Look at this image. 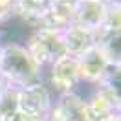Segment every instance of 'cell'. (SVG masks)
<instances>
[{"label":"cell","instance_id":"ba28073f","mask_svg":"<svg viewBox=\"0 0 121 121\" xmlns=\"http://www.w3.org/2000/svg\"><path fill=\"white\" fill-rule=\"evenodd\" d=\"M73 6H75V2H52V4H46L44 11L40 15V28L55 30V31H62L64 28H68L72 24V20H73Z\"/></svg>","mask_w":121,"mask_h":121},{"label":"cell","instance_id":"8992f818","mask_svg":"<svg viewBox=\"0 0 121 121\" xmlns=\"http://www.w3.org/2000/svg\"><path fill=\"white\" fill-rule=\"evenodd\" d=\"M53 121H95L86 103L77 99L73 94H62L57 106L52 110Z\"/></svg>","mask_w":121,"mask_h":121},{"label":"cell","instance_id":"30bf717a","mask_svg":"<svg viewBox=\"0 0 121 121\" xmlns=\"http://www.w3.org/2000/svg\"><path fill=\"white\" fill-rule=\"evenodd\" d=\"M13 17H15V4L0 0V24L8 22L9 18H13Z\"/></svg>","mask_w":121,"mask_h":121},{"label":"cell","instance_id":"7a4b0ae2","mask_svg":"<svg viewBox=\"0 0 121 121\" xmlns=\"http://www.w3.org/2000/svg\"><path fill=\"white\" fill-rule=\"evenodd\" d=\"M17 105H18V112L26 117L44 119L52 112V92L40 81L33 83L30 86L17 90Z\"/></svg>","mask_w":121,"mask_h":121},{"label":"cell","instance_id":"4fadbf2b","mask_svg":"<svg viewBox=\"0 0 121 121\" xmlns=\"http://www.w3.org/2000/svg\"><path fill=\"white\" fill-rule=\"evenodd\" d=\"M0 52H2V48H0Z\"/></svg>","mask_w":121,"mask_h":121},{"label":"cell","instance_id":"5b68a950","mask_svg":"<svg viewBox=\"0 0 121 121\" xmlns=\"http://www.w3.org/2000/svg\"><path fill=\"white\" fill-rule=\"evenodd\" d=\"M106 6L108 4H103V2H75L72 24L97 33L105 22Z\"/></svg>","mask_w":121,"mask_h":121},{"label":"cell","instance_id":"277c9868","mask_svg":"<svg viewBox=\"0 0 121 121\" xmlns=\"http://www.w3.org/2000/svg\"><path fill=\"white\" fill-rule=\"evenodd\" d=\"M77 68H79L81 81L99 84V81L103 79L106 68H108V60L97 46H92L90 50H86L83 55L77 57Z\"/></svg>","mask_w":121,"mask_h":121},{"label":"cell","instance_id":"5bb4252c","mask_svg":"<svg viewBox=\"0 0 121 121\" xmlns=\"http://www.w3.org/2000/svg\"><path fill=\"white\" fill-rule=\"evenodd\" d=\"M52 121H53V119H52Z\"/></svg>","mask_w":121,"mask_h":121},{"label":"cell","instance_id":"9c48e42d","mask_svg":"<svg viewBox=\"0 0 121 121\" xmlns=\"http://www.w3.org/2000/svg\"><path fill=\"white\" fill-rule=\"evenodd\" d=\"M20 112L17 105L15 88H2L0 90V121H18Z\"/></svg>","mask_w":121,"mask_h":121},{"label":"cell","instance_id":"3957f363","mask_svg":"<svg viewBox=\"0 0 121 121\" xmlns=\"http://www.w3.org/2000/svg\"><path fill=\"white\" fill-rule=\"evenodd\" d=\"M79 81V68L77 59L72 55H64L50 66V84L53 90L62 94H70L72 88Z\"/></svg>","mask_w":121,"mask_h":121},{"label":"cell","instance_id":"52a82bcc","mask_svg":"<svg viewBox=\"0 0 121 121\" xmlns=\"http://www.w3.org/2000/svg\"><path fill=\"white\" fill-rule=\"evenodd\" d=\"M60 39H62L66 55H72L75 59L79 55H83L86 50H90L92 46H95V33L79 28L75 24H70L68 28L60 31Z\"/></svg>","mask_w":121,"mask_h":121},{"label":"cell","instance_id":"6da1fadb","mask_svg":"<svg viewBox=\"0 0 121 121\" xmlns=\"http://www.w3.org/2000/svg\"><path fill=\"white\" fill-rule=\"evenodd\" d=\"M40 66L26 46H4L0 52V77L4 83L30 86L39 83Z\"/></svg>","mask_w":121,"mask_h":121},{"label":"cell","instance_id":"7c38bea8","mask_svg":"<svg viewBox=\"0 0 121 121\" xmlns=\"http://www.w3.org/2000/svg\"><path fill=\"white\" fill-rule=\"evenodd\" d=\"M2 88H6V83H4V81H2V77H0V90H2Z\"/></svg>","mask_w":121,"mask_h":121},{"label":"cell","instance_id":"8fae6325","mask_svg":"<svg viewBox=\"0 0 121 121\" xmlns=\"http://www.w3.org/2000/svg\"><path fill=\"white\" fill-rule=\"evenodd\" d=\"M101 121H119V114H112V116H108V117H105Z\"/></svg>","mask_w":121,"mask_h":121}]
</instances>
